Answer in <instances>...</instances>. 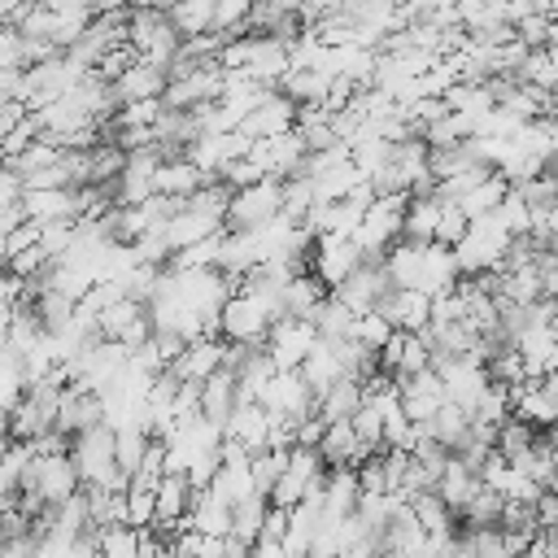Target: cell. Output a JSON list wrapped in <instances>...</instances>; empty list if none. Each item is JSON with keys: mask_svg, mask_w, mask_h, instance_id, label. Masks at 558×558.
Segmentation results:
<instances>
[{"mask_svg": "<svg viewBox=\"0 0 558 558\" xmlns=\"http://www.w3.org/2000/svg\"><path fill=\"white\" fill-rule=\"evenodd\" d=\"M70 462H74L83 484H96V488H109V493H122L131 484V475L113 458V427L109 423H96V427L70 436Z\"/></svg>", "mask_w": 558, "mask_h": 558, "instance_id": "6da1fadb", "label": "cell"}, {"mask_svg": "<svg viewBox=\"0 0 558 558\" xmlns=\"http://www.w3.org/2000/svg\"><path fill=\"white\" fill-rule=\"evenodd\" d=\"M279 318V296H262V292H231L227 305L218 310V336L227 344H262L270 323Z\"/></svg>", "mask_w": 558, "mask_h": 558, "instance_id": "7a4b0ae2", "label": "cell"}, {"mask_svg": "<svg viewBox=\"0 0 558 558\" xmlns=\"http://www.w3.org/2000/svg\"><path fill=\"white\" fill-rule=\"evenodd\" d=\"M405 205H410V192H375V201L366 205L353 240L362 248L366 262H384V253L401 240V218H405Z\"/></svg>", "mask_w": 558, "mask_h": 558, "instance_id": "3957f363", "label": "cell"}, {"mask_svg": "<svg viewBox=\"0 0 558 558\" xmlns=\"http://www.w3.org/2000/svg\"><path fill=\"white\" fill-rule=\"evenodd\" d=\"M323 480H327V466H323L318 449L292 445V449H288V462H283V471H279V480H275L270 493H266V501L279 506V510H292V506L305 501L314 488H323Z\"/></svg>", "mask_w": 558, "mask_h": 558, "instance_id": "277c9868", "label": "cell"}, {"mask_svg": "<svg viewBox=\"0 0 558 558\" xmlns=\"http://www.w3.org/2000/svg\"><path fill=\"white\" fill-rule=\"evenodd\" d=\"M179 31H174V22H170V13H161V9H131V17H126V44L135 48V57H144V61H153V65H170L174 61V52H179Z\"/></svg>", "mask_w": 558, "mask_h": 558, "instance_id": "5b68a950", "label": "cell"}, {"mask_svg": "<svg viewBox=\"0 0 558 558\" xmlns=\"http://www.w3.org/2000/svg\"><path fill=\"white\" fill-rule=\"evenodd\" d=\"M506 248H510V235L497 227L493 214H484V218H471L466 222L462 240L453 244V262H458L462 275H480V270H497L501 257H506Z\"/></svg>", "mask_w": 558, "mask_h": 558, "instance_id": "8992f818", "label": "cell"}, {"mask_svg": "<svg viewBox=\"0 0 558 558\" xmlns=\"http://www.w3.org/2000/svg\"><path fill=\"white\" fill-rule=\"evenodd\" d=\"M279 209H283V179H257L248 187H231L227 227L253 231V227H266L270 218H279Z\"/></svg>", "mask_w": 558, "mask_h": 558, "instance_id": "52a82bcc", "label": "cell"}, {"mask_svg": "<svg viewBox=\"0 0 558 558\" xmlns=\"http://www.w3.org/2000/svg\"><path fill=\"white\" fill-rule=\"evenodd\" d=\"M357 266H362V248H357L353 235H314L310 257H305V270H310L323 288L344 283Z\"/></svg>", "mask_w": 558, "mask_h": 558, "instance_id": "ba28073f", "label": "cell"}, {"mask_svg": "<svg viewBox=\"0 0 558 558\" xmlns=\"http://www.w3.org/2000/svg\"><path fill=\"white\" fill-rule=\"evenodd\" d=\"M257 405H262L270 418L301 423L305 414H314V388L305 384V375H301V371H275V375L262 384Z\"/></svg>", "mask_w": 558, "mask_h": 558, "instance_id": "9c48e42d", "label": "cell"}, {"mask_svg": "<svg viewBox=\"0 0 558 558\" xmlns=\"http://www.w3.org/2000/svg\"><path fill=\"white\" fill-rule=\"evenodd\" d=\"M314 340H318V327H314L310 318H292V314H283V318L270 323V331H266L262 344H266L275 371H301V362L310 357Z\"/></svg>", "mask_w": 558, "mask_h": 558, "instance_id": "30bf717a", "label": "cell"}, {"mask_svg": "<svg viewBox=\"0 0 558 558\" xmlns=\"http://www.w3.org/2000/svg\"><path fill=\"white\" fill-rule=\"evenodd\" d=\"M218 96H222V65L218 61H201V65L166 78L161 105L166 109H196V105H209Z\"/></svg>", "mask_w": 558, "mask_h": 558, "instance_id": "8fae6325", "label": "cell"}, {"mask_svg": "<svg viewBox=\"0 0 558 558\" xmlns=\"http://www.w3.org/2000/svg\"><path fill=\"white\" fill-rule=\"evenodd\" d=\"M305 153H310V148H305V140H301L296 126L283 131V135H270V140H253V148H248V157L262 166L266 179H292V174L301 170Z\"/></svg>", "mask_w": 558, "mask_h": 558, "instance_id": "7c38bea8", "label": "cell"}, {"mask_svg": "<svg viewBox=\"0 0 558 558\" xmlns=\"http://www.w3.org/2000/svg\"><path fill=\"white\" fill-rule=\"evenodd\" d=\"M331 292H336L353 314H366V310H375V305L392 292V279H388L384 262H366V257H362V266H357L344 283H336Z\"/></svg>", "mask_w": 558, "mask_h": 558, "instance_id": "4fadbf2b", "label": "cell"}, {"mask_svg": "<svg viewBox=\"0 0 558 558\" xmlns=\"http://www.w3.org/2000/svg\"><path fill=\"white\" fill-rule=\"evenodd\" d=\"M397 401H401V410H405L410 423H427L449 397H445L440 375L427 366V371H418V375H401V379H397Z\"/></svg>", "mask_w": 558, "mask_h": 558, "instance_id": "5bb4252c", "label": "cell"}, {"mask_svg": "<svg viewBox=\"0 0 558 558\" xmlns=\"http://www.w3.org/2000/svg\"><path fill=\"white\" fill-rule=\"evenodd\" d=\"M222 349H227V340H218V336H196V340H187L179 353H174V362L166 366L179 384H205L218 366H222Z\"/></svg>", "mask_w": 558, "mask_h": 558, "instance_id": "9a60e30c", "label": "cell"}, {"mask_svg": "<svg viewBox=\"0 0 558 558\" xmlns=\"http://www.w3.org/2000/svg\"><path fill=\"white\" fill-rule=\"evenodd\" d=\"M17 205H22V218L35 222V227H48V222H74V218H78L74 187H22Z\"/></svg>", "mask_w": 558, "mask_h": 558, "instance_id": "2e32d148", "label": "cell"}, {"mask_svg": "<svg viewBox=\"0 0 558 558\" xmlns=\"http://www.w3.org/2000/svg\"><path fill=\"white\" fill-rule=\"evenodd\" d=\"M96 423H105L100 392H87L78 384H65L61 388V401H57V432L61 436H78V432H87Z\"/></svg>", "mask_w": 558, "mask_h": 558, "instance_id": "e0dca14e", "label": "cell"}, {"mask_svg": "<svg viewBox=\"0 0 558 558\" xmlns=\"http://www.w3.org/2000/svg\"><path fill=\"white\" fill-rule=\"evenodd\" d=\"M109 87H113L118 109L131 105V100H157L166 92V70L153 65V61H144V57H135L118 78H109Z\"/></svg>", "mask_w": 558, "mask_h": 558, "instance_id": "ac0fdd59", "label": "cell"}, {"mask_svg": "<svg viewBox=\"0 0 558 558\" xmlns=\"http://www.w3.org/2000/svg\"><path fill=\"white\" fill-rule=\"evenodd\" d=\"M375 310L388 318L392 331H423L432 318V296L418 288H392Z\"/></svg>", "mask_w": 558, "mask_h": 558, "instance_id": "d6986e66", "label": "cell"}, {"mask_svg": "<svg viewBox=\"0 0 558 558\" xmlns=\"http://www.w3.org/2000/svg\"><path fill=\"white\" fill-rule=\"evenodd\" d=\"M292 126H296V105L288 96H279V92H270L262 105H253L244 113V122H240V131L248 140H270V135H283Z\"/></svg>", "mask_w": 558, "mask_h": 558, "instance_id": "ffe728a7", "label": "cell"}, {"mask_svg": "<svg viewBox=\"0 0 558 558\" xmlns=\"http://www.w3.org/2000/svg\"><path fill=\"white\" fill-rule=\"evenodd\" d=\"M222 436L235 440L244 453H257L266 449V436H270V414L257 405V401H235V410L227 414L222 423Z\"/></svg>", "mask_w": 558, "mask_h": 558, "instance_id": "44dd1931", "label": "cell"}, {"mask_svg": "<svg viewBox=\"0 0 558 558\" xmlns=\"http://www.w3.org/2000/svg\"><path fill=\"white\" fill-rule=\"evenodd\" d=\"M318 458H323V466H357L371 449L353 436V427H349V418H336V423H327L323 427V436H318Z\"/></svg>", "mask_w": 558, "mask_h": 558, "instance_id": "7402d4cb", "label": "cell"}, {"mask_svg": "<svg viewBox=\"0 0 558 558\" xmlns=\"http://www.w3.org/2000/svg\"><path fill=\"white\" fill-rule=\"evenodd\" d=\"M357 471L353 466H327V480H323V514L327 519H349L357 510Z\"/></svg>", "mask_w": 558, "mask_h": 558, "instance_id": "603a6c76", "label": "cell"}, {"mask_svg": "<svg viewBox=\"0 0 558 558\" xmlns=\"http://www.w3.org/2000/svg\"><path fill=\"white\" fill-rule=\"evenodd\" d=\"M480 488V475L458 458V453H449L445 458V466H440V475H436V497L458 514L466 501H471V493Z\"/></svg>", "mask_w": 558, "mask_h": 558, "instance_id": "cb8c5ba5", "label": "cell"}, {"mask_svg": "<svg viewBox=\"0 0 558 558\" xmlns=\"http://www.w3.org/2000/svg\"><path fill=\"white\" fill-rule=\"evenodd\" d=\"M327 296V288L310 275V270H296L292 279H283V288H279V318L283 314H292V318H310L314 314V305Z\"/></svg>", "mask_w": 558, "mask_h": 558, "instance_id": "d4e9b609", "label": "cell"}, {"mask_svg": "<svg viewBox=\"0 0 558 558\" xmlns=\"http://www.w3.org/2000/svg\"><path fill=\"white\" fill-rule=\"evenodd\" d=\"M357 405H362V379H353V375H340L336 384H327V388L314 397V414H318L323 423L349 418Z\"/></svg>", "mask_w": 558, "mask_h": 558, "instance_id": "484cf974", "label": "cell"}, {"mask_svg": "<svg viewBox=\"0 0 558 558\" xmlns=\"http://www.w3.org/2000/svg\"><path fill=\"white\" fill-rule=\"evenodd\" d=\"M436 218H440V192H418V196H410L405 218H401V240H414V244L436 240Z\"/></svg>", "mask_w": 558, "mask_h": 558, "instance_id": "4316f807", "label": "cell"}, {"mask_svg": "<svg viewBox=\"0 0 558 558\" xmlns=\"http://www.w3.org/2000/svg\"><path fill=\"white\" fill-rule=\"evenodd\" d=\"M418 436H432L436 445H445V449H458L466 436H471V414L462 410V405H453V401H445L427 423H418Z\"/></svg>", "mask_w": 558, "mask_h": 558, "instance_id": "83f0119b", "label": "cell"}, {"mask_svg": "<svg viewBox=\"0 0 558 558\" xmlns=\"http://www.w3.org/2000/svg\"><path fill=\"white\" fill-rule=\"evenodd\" d=\"M327 87H331V78L323 70H292V65L275 83V92L288 96L292 105H327Z\"/></svg>", "mask_w": 558, "mask_h": 558, "instance_id": "f1b7e54d", "label": "cell"}, {"mask_svg": "<svg viewBox=\"0 0 558 558\" xmlns=\"http://www.w3.org/2000/svg\"><path fill=\"white\" fill-rule=\"evenodd\" d=\"M205 183V174L183 157V153H174V157H161V166H157V192L161 196H174V201H187L196 187Z\"/></svg>", "mask_w": 558, "mask_h": 558, "instance_id": "f546056e", "label": "cell"}, {"mask_svg": "<svg viewBox=\"0 0 558 558\" xmlns=\"http://www.w3.org/2000/svg\"><path fill=\"white\" fill-rule=\"evenodd\" d=\"M187 523H192L196 532H205V536H227V532H231V506H227L218 493L196 488V493H192Z\"/></svg>", "mask_w": 558, "mask_h": 558, "instance_id": "4dcf8cb0", "label": "cell"}, {"mask_svg": "<svg viewBox=\"0 0 558 558\" xmlns=\"http://www.w3.org/2000/svg\"><path fill=\"white\" fill-rule=\"evenodd\" d=\"M231 410H235V375H231L227 366H218V371L201 384V414L222 427Z\"/></svg>", "mask_w": 558, "mask_h": 558, "instance_id": "1f68e13d", "label": "cell"}, {"mask_svg": "<svg viewBox=\"0 0 558 558\" xmlns=\"http://www.w3.org/2000/svg\"><path fill=\"white\" fill-rule=\"evenodd\" d=\"M506 192H510V183H506L497 170H488L475 187H466V192H462V196H453V201H458V209H462L466 218H484V214H493V209L501 205V196H506Z\"/></svg>", "mask_w": 558, "mask_h": 558, "instance_id": "d6a6232c", "label": "cell"}, {"mask_svg": "<svg viewBox=\"0 0 558 558\" xmlns=\"http://www.w3.org/2000/svg\"><path fill=\"white\" fill-rule=\"evenodd\" d=\"M410 514L418 519V527H423L427 536H453V519H458V514L436 497V488L410 497Z\"/></svg>", "mask_w": 558, "mask_h": 558, "instance_id": "836d02e7", "label": "cell"}, {"mask_svg": "<svg viewBox=\"0 0 558 558\" xmlns=\"http://www.w3.org/2000/svg\"><path fill=\"white\" fill-rule=\"evenodd\" d=\"M266 510H270L266 493H248L244 501H235V506H231V532H227V536H235V541L253 545V541L262 536V519H266Z\"/></svg>", "mask_w": 558, "mask_h": 558, "instance_id": "e575fe53", "label": "cell"}, {"mask_svg": "<svg viewBox=\"0 0 558 558\" xmlns=\"http://www.w3.org/2000/svg\"><path fill=\"white\" fill-rule=\"evenodd\" d=\"M353 318H357V314H353L336 292H327V296L314 305V314H310V323L318 327V336H349V331H353Z\"/></svg>", "mask_w": 558, "mask_h": 558, "instance_id": "d590c367", "label": "cell"}, {"mask_svg": "<svg viewBox=\"0 0 558 558\" xmlns=\"http://www.w3.org/2000/svg\"><path fill=\"white\" fill-rule=\"evenodd\" d=\"M222 231H227V227H222ZM222 231H218V235H205V240H196V244L174 248V253L166 257V266H170V270H205V266H218Z\"/></svg>", "mask_w": 558, "mask_h": 558, "instance_id": "8d00e7d4", "label": "cell"}, {"mask_svg": "<svg viewBox=\"0 0 558 558\" xmlns=\"http://www.w3.org/2000/svg\"><path fill=\"white\" fill-rule=\"evenodd\" d=\"M532 440H536V427L532 423H523V418H506L501 427H497V436H493V449L501 453V458H510V462H519L527 449H532Z\"/></svg>", "mask_w": 558, "mask_h": 558, "instance_id": "74e56055", "label": "cell"}, {"mask_svg": "<svg viewBox=\"0 0 558 558\" xmlns=\"http://www.w3.org/2000/svg\"><path fill=\"white\" fill-rule=\"evenodd\" d=\"M148 440H153V436H148L140 423H122V427H113V458H118V466H122L126 475L140 466Z\"/></svg>", "mask_w": 558, "mask_h": 558, "instance_id": "f35d334b", "label": "cell"}, {"mask_svg": "<svg viewBox=\"0 0 558 558\" xmlns=\"http://www.w3.org/2000/svg\"><path fill=\"white\" fill-rule=\"evenodd\" d=\"M497 514H501V493H497V488H488V484H480V488L471 493V501L458 510V519H462L466 527L497 523Z\"/></svg>", "mask_w": 558, "mask_h": 558, "instance_id": "ab89813d", "label": "cell"}, {"mask_svg": "<svg viewBox=\"0 0 558 558\" xmlns=\"http://www.w3.org/2000/svg\"><path fill=\"white\" fill-rule=\"evenodd\" d=\"M493 218H497V227H501L506 235H527V227H532V209L523 205V196H519L514 187L501 196V205L493 209Z\"/></svg>", "mask_w": 558, "mask_h": 558, "instance_id": "60d3db41", "label": "cell"}, {"mask_svg": "<svg viewBox=\"0 0 558 558\" xmlns=\"http://www.w3.org/2000/svg\"><path fill=\"white\" fill-rule=\"evenodd\" d=\"M349 427H353V436L375 453L379 445H384V414H379V405H371V401H362L353 414H349Z\"/></svg>", "mask_w": 558, "mask_h": 558, "instance_id": "b9f144b4", "label": "cell"}, {"mask_svg": "<svg viewBox=\"0 0 558 558\" xmlns=\"http://www.w3.org/2000/svg\"><path fill=\"white\" fill-rule=\"evenodd\" d=\"M283 462H288V449H257V453H248V475H253V488H257V493H270V484L279 480Z\"/></svg>", "mask_w": 558, "mask_h": 558, "instance_id": "7bdbcfd3", "label": "cell"}, {"mask_svg": "<svg viewBox=\"0 0 558 558\" xmlns=\"http://www.w3.org/2000/svg\"><path fill=\"white\" fill-rule=\"evenodd\" d=\"M514 466H523L541 488H549V484H554V445H549L545 436H536V440H532V449H527Z\"/></svg>", "mask_w": 558, "mask_h": 558, "instance_id": "ee69618b", "label": "cell"}, {"mask_svg": "<svg viewBox=\"0 0 558 558\" xmlns=\"http://www.w3.org/2000/svg\"><path fill=\"white\" fill-rule=\"evenodd\" d=\"M126 527H153L157 523V497L153 488H140V484H126Z\"/></svg>", "mask_w": 558, "mask_h": 558, "instance_id": "f6af8a7d", "label": "cell"}, {"mask_svg": "<svg viewBox=\"0 0 558 558\" xmlns=\"http://www.w3.org/2000/svg\"><path fill=\"white\" fill-rule=\"evenodd\" d=\"M466 222H471V218H466V214L458 209V201H453V196H440V218H436V244H449V248H453V244L462 240Z\"/></svg>", "mask_w": 558, "mask_h": 558, "instance_id": "bcb514c9", "label": "cell"}, {"mask_svg": "<svg viewBox=\"0 0 558 558\" xmlns=\"http://www.w3.org/2000/svg\"><path fill=\"white\" fill-rule=\"evenodd\" d=\"M357 344H366V349H375L379 353V344L392 336V327H388V318L379 314V310H366V314H357L353 318V331H349Z\"/></svg>", "mask_w": 558, "mask_h": 558, "instance_id": "7dc6e473", "label": "cell"}, {"mask_svg": "<svg viewBox=\"0 0 558 558\" xmlns=\"http://www.w3.org/2000/svg\"><path fill=\"white\" fill-rule=\"evenodd\" d=\"M493 13H488V0H453V22L462 26V31H475V26H484Z\"/></svg>", "mask_w": 558, "mask_h": 558, "instance_id": "c3c4849f", "label": "cell"}, {"mask_svg": "<svg viewBox=\"0 0 558 558\" xmlns=\"http://www.w3.org/2000/svg\"><path fill=\"white\" fill-rule=\"evenodd\" d=\"M0 558H35V532L0 541Z\"/></svg>", "mask_w": 558, "mask_h": 558, "instance_id": "681fc988", "label": "cell"}, {"mask_svg": "<svg viewBox=\"0 0 558 558\" xmlns=\"http://www.w3.org/2000/svg\"><path fill=\"white\" fill-rule=\"evenodd\" d=\"M283 527H288V510L270 506L266 519H262V536H266V541H283Z\"/></svg>", "mask_w": 558, "mask_h": 558, "instance_id": "f907efd6", "label": "cell"}, {"mask_svg": "<svg viewBox=\"0 0 558 558\" xmlns=\"http://www.w3.org/2000/svg\"><path fill=\"white\" fill-rule=\"evenodd\" d=\"M26 113H31V109H26L22 100H9V105H0V135H9L17 122H26Z\"/></svg>", "mask_w": 558, "mask_h": 558, "instance_id": "816d5d0a", "label": "cell"}, {"mask_svg": "<svg viewBox=\"0 0 558 558\" xmlns=\"http://www.w3.org/2000/svg\"><path fill=\"white\" fill-rule=\"evenodd\" d=\"M22 100V70H0V105Z\"/></svg>", "mask_w": 558, "mask_h": 558, "instance_id": "f5cc1de1", "label": "cell"}, {"mask_svg": "<svg viewBox=\"0 0 558 558\" xmlns=\"http://www.w3.org/2000/svg\"><path fill=\"white\" fill-rule=\"evenodd\" d=\"M17 196H22V179L0 161V205H13Z\"/></svg>", "mask_w": 558, "mask_h": 558, "instance_id": "db71d44e", "label": "cell"}, {"mask_svg": "<svg viewBox=\"0 0 558 558\" xmlns=\"http://www.w3.org/2000/svg\"><path fill=\"white\" fill-rule=\"evenodd\" d=\"M26 4H31V0H0V26H13Z\"/></svg>", "mask_w": 558, "mask_h": 558, "instance_id": "11a10c76", "label": "cell"}, {"mask_svg": "<svg viewBox=\"0 0 558 558\" xmlns=\"http://www.w3.org/2000/svg\"><path fill=\"white\" fill-rule=\"evenodd\" d=\"M9 440H13V436H9V410H0V449H4Z\"/></svg>", "mask_w": 558, "mask_h": 558, "instance_id": "9f6ffc18", "label": "cell"}, {"mask_svg": "<svg viewBox=\"0 0 558 558\" xmlns=\"http://www.w3.org/2000/svg\"><path fill=\"white\" fill-rule=\"evenodd\" d=\"M545 432H549V436H545V440H549V445H554V449H558V418H554V423H549V427H545Z\"/></svg>", "mask_w": 558, "mask_h": 558, "instance_id": "6f0895ef", "label": "cell"}, {"mask_svg": "<svg viewBox=\"0 0 558 558\" xmlns=\"http://www.w3.org/2000/svg\"><path fill=\"white\" fill-rule=\"evenodd\" d=\"M554 493H558V449H554V484H549Z\"/></svg>", "mask_w": 558, "mask_h": 558, "instance_id": "680465c9", "label": "cell"}]
</instances>
